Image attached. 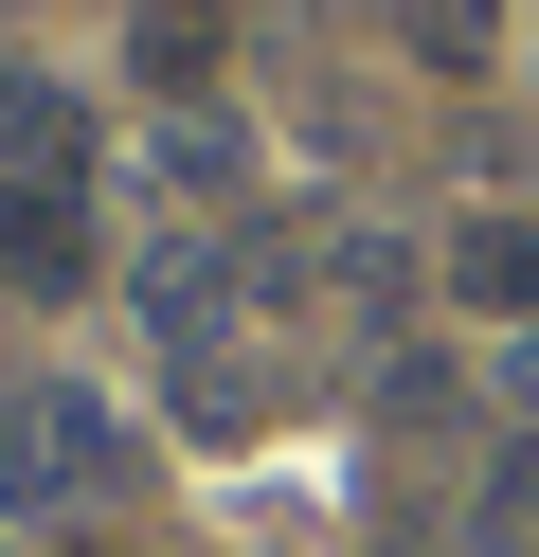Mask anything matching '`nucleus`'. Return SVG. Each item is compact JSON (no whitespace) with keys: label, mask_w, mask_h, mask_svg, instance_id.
Segmentation results:
<instances>
[{"label":"nucleus","mask_w":539,"mask_h":557,"mask_svg":"<svg viewBox=\"0 0 539 557\" xmlns=\"http://www.w3.org/2000/svg\"><path fill=\"white\" fill-rule=\"evenodd\" d=\"M395 54H431V73H486V54H503V18H486V0H395Z\"/></svg>","instance_id":"nucleus-6"},{"label":"nucleus","mask_w":539,"mask_h":557,"mask_svg":"<svg viewBox=\"0 0 539 557\" xmlns=\"http://www.w3.org/2000/svg\"><path fill=\"white\" fill-rule=\"evenodd\" d=\"M450 306L522 324V306H539V216H467V234H450Z\"/></svg>","instance_id":"nucleus-5"},{"label":"nucleus","mask_w":539,"mask_h":557,"mask_svg":"<svg viewBox=\"0 0 539 557\" xmlns=\"http://www.w3.org/2000/svg\"><path fill=\"white\" fill-rule=\"evenodd\" d=\"M126 54H144V90H180V109H198V90H216V54H234V0H144V18H126Z\"/></svg>","instance_id":"nucleus-4"},{"label":"nucleus","mask_w":539,"mask_h":557,"mask_svg":"<svg viewBox=\"0 0 539 557\" xmlns=\"http://www.w3.org/2000/svg\"><path fill=\"white\" fill-rule=\"evenodd\" d=\"M0 181H90V109L54 73H0Z\"/></svg>","instance_id":"nucleus-3"},{"label":"nucleus","mask_w":539,"mask_h":557,"mask_svg":"<svg viewBox=\"0 0 539 557\" xmlns=\"http://www.w3.org/2000/svg\"><path fill=\"white\" fill-rule=\"evenodd\" d=\"M126 468H144V432L90 396V377H0V504H19V521L108 504Z\"/></svg>","instance_id":"nucleus-1"},{"label":"nucleus","mask_w":539,"mask_h":557,"mask_svg":"<svg viewBox=\"0 0 539 557\" xmlns=\"http://www.w3.org/2000/svg\"><path fill=\"white\" fill-rule=\"evenodd\" d=\"M90 288V181H0V306Z\"/></svg>","instance_id":"nucleus-2"}]
</instances>
